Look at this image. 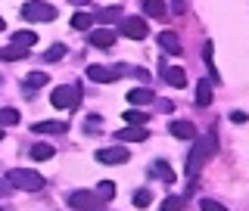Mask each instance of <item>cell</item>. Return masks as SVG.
I'll return each instance as SVG.
<instances>
[{"label": "cell", "mask_w": 249, "mask_h": 211, "mask_svg": "<svg viewBox=\"0 0 249 211\" xmlns=\"http://www.w3.org/2000/svg\"><path fill=\"white\" fill-rule=\"evenodd\" d=\"M215 149H218V137H215V128H212V130H209V134L202 137L196 146H193V152L187 155V174L196 177V174H199V168H202V165H206V162L215 155Z\"/></svg>", "instance_id": "obj_1"}, {"label": "cell", "mask_w": 249, "mask_h": 211, "mask_svg": "<svg viewBox=\"0 0 249 211\" xmlns=\"http://www.w3.org/2000/svg\"><path fill=\"white\" fill-rule=\"evenodd\" d=\"M6 183L16 186V190H25V193H37V190H44V177L37 174V171H22V168L6 171Z\"/></svg>", "instance_id": "obj_2"}, {"label": "cell", "mask_w": 249, "mask_h": 211, "mask_svg": "<svg viewBox=\"0 0 249 211\" xmlns=\"http://www.w3.org/2000/svg\"><path fill=\"white\" fill-rule=\"evenodd\" d=\"M22 19L25 22H53L56 19V6L44 3V0H28V3L22 6Z\"/></svg>", "instance_id": "obj_3"}, {"label": "cell", "mask_w": 249, "mask_h": 211, "mask_svg": "<svg viewBox=\"0 0 249 211\" xmlns=\"http://www.w3.org/2000/svg\"><path fill=\"white\" fill-rule=\"evenodd\" d=\"M50 103L56 109H75L78 103H81V87H78V84H62V87L53 90Z\"/></svg>", "instance_id": "obj_4"}, {"label": "cell", "mask_w": 249, "mask_h": 211, "mask_svg": "<svg viewBox=\"0 0 249 211\" xmlns=\"http://www.w3.org/2000/svg\"><path fill=\"white\" fill-rule=\"evenodd\" d=\"M131 72V65H112V68H106V65H88V78L90 81H97V84H112V81H119L122 75H128Z\"/></svg>", "instance_id": "obj_5"}, {"label": "cell", "mask_w": 249, "mask_h": 211, "mask_svg": "<svg viewBox=\"0 0 249 211\" xmlns=\"http://www.w3.org/2000/svg\"><path fill=\"white\" fill-rule=\"evenodd\" d=\"M103 202L106 199H100L97 193H88V190H75L72 196H69V205H72L75 211H100Z\"/></svg>", "instance_id": "obj_6"}, {"label": "cell", "mask_w": 249, "mask_h": 211, "mask_svg": "<svg viewBox=\"0 0 249 211\" xmlns=\"http://www.w3.org/2000/svg\"><path fill=\"white\" fill-rule=\"evenodd\" d=\"M122 25H119V31L124 37H131V41H140V37H146V31H150V25H146L143 19H137V16H128V19H124L122 16Z\"/></svg>", "instance_id": "obj_7"}, {"label": "cell", "mask_w": 249, "mask_h": 211, "mask_svg": "<svg viewBox=\"0 0 249 211\" xmlns=\"http://www.w3.org/2000/svg\"><path fill=\"white\" fill-rule=\"evenodd\" d=\"M97 162H103V165H122V162H128V149H124V146H109V149H100L97 152Z\"/></svg>", "instance_id": "obj_8"}, {"label": "cell", "mask_w": 249, "mask_h": 211, "mask_svg": "<svg viewBox=\"0 0 249 211\" xmlns=\"http://www.w3.org/2000/svg\"><path fill=\"white\" fill-rule=\"evenodd\" d=\"M146 137H150V134H146L143 124H124V128L119 130V140H122V143H143Z\"/></svg>", "instance_id": "obj_9"}, {"label": "cell", "mask_w": 249, "mask_h": 211, "mask_svg": "<svg viewBox=\"0 0 249 211\" xmlns=\"http://www.w3.org/2000/svg\"><path fill=\"white\" fill-rule=\"evenodd\" d=\"M156 41H159V47H162L165 53H171V56H178V53L184 50V47H181V37H178L175 31H162V34L156 37Z\"/></svg>", "instance_id": "obj_10"}, {"label": "cell", "mask_w": 249, "mask_h": 211, "mask_svg": "<svg viewBox=\"0 0 249 211\" xmlns=\"http://www.w3.org/2000/svg\"><path fill=\"white\" fill-rule=\"evenodd\" d=\"M112 44H115V31H109V28H97V31H90V47L109 50Z\"/></svg>", "instance_id": "obj_11"}, {"label": "cell", "mask_w": 249, "mask_h": 211, "mask_svg": "<svg viewBox=\"0 0 249 211\" xmlns=\"http://www.w3.org/2000/svg\"><path fill=\"white\" fill-rule=\"evenodd\" d=\"M168 130H171V137H178V140H193L196 137V128H193L190 121H171Z\"/></svg>", "instance_id": "obj_12"}, {"label": "cell", "mask_w": 249, "mask_h": 211, "mask_svg": "<svg viewBox=\"0 0 249 211\" xmlns=\"http://www.w3.org/2000/svg\"><path fill=\"white\" fill-rule=\"evenodd\" d=\"M162 78H165V81L171 84V87H178V90H181L184 84H187V75H184V68H178V65H165V68H162Z\"/></svg>", "instance_id": "obj_13"}, {"label": "cell", "mask_w": 249, "mask_h": 211, "mask_svg": "<svg viewBox=\"0 0 249 211\" xmlns=\"http://www.w3.org/2000/svg\"><path fill=\"white\" fill-rule=\"evenodd\" d=\"M153 99H156V93L150 87H134V90L128 93V103L131 106H146V103H153Z\"/></svg>", "instance_id": "obj_14"}, {"label": "cell", "mask_w": 249, "mask_h": 211, "mask_svg": "<svg viewBox=\"0 0 249 211\" xmlns=\"http://www.w3.org/2000/svg\"><path fill=\"white\" fill-rule=\"evenodd\" d=\"M25 56H28V47H19V44H10V47L0 50V59H6V62H19Z\"/></svg>", "instance_id": "obj_15"}, {"label": "cell", "mask_w": 249, "mask_h": 211, "mask_svg": "<svg viewBox=\"0 0 249 211\" xmlns=\"http://www.w3.org/2000/svg\"><path fill=\"white\" fill-rule=\"evenodd\" d=\"M35 130H37V134H66L69 124L66 121H37Z\"/></svg>", "instance_id": "obj_16"}, {"label": "cell", "mask_w": 249, "mask_h": 211, "mask_svg": "<svg viewBox=\"0 0 249 211\" xmlns=\"http://www.w3.org/2000/svg\"><path fill=\"white\" fill-rule=\"evenodd\" d=\"M196 106H212V81H199L196 84Z\"/></svg>", "instance_id": "obj_17"}, {"label": "cell", "mask_w": 249, "mask_h": 211, "mask_svg": "<svg viewBox=\"0 0 249 211\" xmlns=\"http://www.w3.org/2000/svg\"><path fill=\"white\" fill-rule=\"evenodd\" d=\"M153 174L159 177L162 183H171V180H175V171H171L168 162H156V165H153Z\"/></svg>", "instance_id": "obj_18"}, {"label": "cell", "mask_w": 249, "mask_h": 211, "mask_svg": "<svg viewBox=\"0 0 249 211\" xmlns=\"http://www.w3.org/2000/svg\"><path fill=\"white\" fill-rule=\"evenodd\" d=\"M143 13L153 16V19H162L168 10H165V3H162V0H143Z\"/></svg>", "instance_id": "obj_19"}, {"label": "cell", "mask_w": 249, "mask_h": 211, "mask_svg": "<svg viewBox=\"0 0 249 211\" xmlns=\"http://www.w3.org/2000/svg\"><path fill=\"white\" fill-rule=\"evenodd\" d=\"M122 16V6H106V10H97V22H119Z\"/></svg>", "instance_id": "obj_20"}, {"label": "cell", "mask_w": 249, "mask_h": 211, "mask_svg": "<svg viewBox=\"0 0 249 211\" xmlns=\"http://www.w3.org/2000/svg\"><path fill=\"white\" fill-rule=\"evenodd\" d=\"M202 59H206V68H209V81H218L215 62H212V41H206V44H202Z\"/></svg>", "instance_id": "obj_21"}, {"label": "cell", "mask_w": 249, "mask_h": 211, "mask_svg": "<svg viewBox=\"0 0 249 211\" xmlns=\"http://www.w3.org/2000/svg\"><path fill=\"white\" fill-rule=\"evenodd\" d=\"M47 81H50V75H47V72H31V75L25 78V87H28V90H37V87H44Z\"/></svg>", "instance_id": "obj_22"}, {"label": "cell", "mask_w": 249, "mask_h": 211, "mask_svg": "<svg viewBox=\"0 0 249 211\" xmlns=\"http://www.w3.org/2000/svg\"><path fill=\"white\" fill-rule=\"evenodd\" d=\"M31 159H35V162L53 159V146H47V143H35V146H31Z\"/></svg>", "instance_id": "obj_23"}, {"label": "cell", "mask_w": 249, "mask_h": 211, "mask_svg": "<svg viewBox=\"0 0 249 211\" xmlns=\"http://www.w3.org/2000/svg\"><path fill=\"white\" fill-rule=\"evenodd\" d=\"M90 22H93V19H90L88 13H75V16H72V22H69V25H72L75 31H90Z\"/></svg>", "instance_id": "obj_24"}, {"label": "cell", "mask_w": 249, "mask_h": 211, "mask_svg": "<svg viewBox=\"0 0 249 211\" xmlns=\"http://www.w3.org/2000/svg\"><path fill=\"white\" fill-rule=\"evenodd\" d=\"M13 44L31 47V44H37V34H35V31H16V34H13Z\"/></svg>", "instance_id": "obj_25"}, {"label": "cell", "mask_w": 249, "mask_h": 211, "mask_svg": "<svg viewBox=\"0 0 249 211\" xmlns=\"http://www.w3.org/2000/svg\"><path fill=\"white\" fill-rule=\"evenodd\" d=\"M10 124H19V112L16 109H0V128H10Z\"/></svg>", "instance_id": "obj_26"}, {"label": "cell", "mask_w": 249, "mask_h": 211, "mask_svg": "<svg viewBox=\"0 0 249 211\" xmlns=\"http://www.w3.org/2000/svg\"><path fill=\"white\" fill-rule=\"evenodd\" d=\"M62 56H66V47H62V44H53L50 50L44 53V59H47V62H56V59H62Z\"/></svg>", "instance_id": "obj_27"}, {"label": "cell", "mask_w": 249, "mask_h": 211, "mask_svg": "<svg viewBox=\"0 0 249 211\" xmlns=\"http://www.w3.org/2000/svg\"><path fill=\"white\" fill-rule=\"evenodd\" d=\"M124 121H128V124H146L150 118H146L140 109H131V112H124Z\"/></svg>", "instance_id": "obj_28"}, {"label": "cell", "mask_w": 249, "mask_h": 211, "mask_svg": "<svg viewBox=\"0 0 249 211\" xmlns=\"http://www.w3.org/2000/svg\"><path fill=\"white\" fill-rule=\"evenodd\" d=\"M97 196H100V199H112V196H115V183H112V180H103V183L97 186Z\"/></svg>", "instance_id": "obj_29"}, {"label": "cell", "mask_w": 249, "mask_h": 211, "mask_svg": "<svg viewBox=\"0 0 249 211\" xmlns=\"http://www.w3.org/2000/svg\"><path fill=\"white\" fill-rule=\"evenodd\" d=\"M184 208V196H171L162 202V211H181Z\"/></svg>", "instance_id": "obj_30"}, {"label": "cell", "mask_w": 249, "mask_h": 211, "mask_svg": "<svg viewBox=\"0 0 249 211\" xmlns=\"http://www.w3.org/2000/svg\"><path fill=\"white\" fill-rule=\"evenodd\" d=\"M199 208H202V211H228V208L221 205V202H215V199H202V202H199Z\"/></svg>", "instance_id": "obj_31"}, {"label": "cell", "mask_w": 249, "mask_h": 211, "mask_svg": "<svg viewBox=\"0 0 249 211\" xmlns=\"http://www.w3.org/2000/svg\"><path fill=\"white\" fill-rule=\"evenodd\" d=\"M134 205L137 208H146V205H150V193H146V190H137L134 193Z\"/></svg>", "instance_id": "obj_32"}, {"label": "cell", "mask_w": 249, "mask_h": 211, "mask_svg": "<svg viewBox=\"0 0 249 211\" xmlns=\"http://www.w3.org/2000/svg\"><path fill=\"white\" fill-rule=\"evenodd\" d=\"M231 121H233V124H243V121H249V118H246V112H231Z\"/></svg>", "instance_id": "obj_33"}, {"label": "cell", "mask_w": 249, "mask_h": 211, "mask_svg": "<svg viewBox=\"0 0 249 211\" xmlns=\"http://www.w3.org/2000/svg\"><path fill=\"white\" fill-rule=\"evenodd\" d=\"M100 121H103L100 115H88V130H97V124H100Z\"/></svg>", "instance_id": "obj_34"}, {"label": "cell", "mask_w": 249, "mask_h": 211, "mask_svg": "<svg viewBox=\"0 0 249 211\" xmlns=\"http://www.w3.org/2000/svg\"><path fill=\"white\" fill-rule=\"evenodd\" d=\"M184 6H187L184 0H171V10H175V13H184Z\"/></svg>", "instance_id": "obj_35"}, {"label": "cell", "mask_w": 249, "mask_h": 211, "mask_svg": "<svg viewBox=\"0 0 249 211\" xmlns=\"http://www.w3.org/2000/svg\"><path fill=\"white\" fill-rule=\"evenodd\" d=\"M69 3H72V6H75V3H78V6H84V3H88V0H69Z\"/></svg>", "instance_id": "obj_36"}, {"label": "cell", "mask_w": 249, "mask_h": 211, "mask_svg": "<svg viewBox=\"0 0 249 211\" xmlns=\"http://www.w3.org/2000/svg\"><path fill=\"white\" fill-rule=\"evenodd\" d=\"M3 25H6V22H3V16H0V31H3Z\"/></svg>", "instance_id": "obj_37"}, {"label": "cell", "mask_w": 249, "mask_h": 211, "mask_svg": "<svg viewBox=\"0 0 249 211\" xmlns=\"http://www.w3.org/2000/svg\"><path fill=\"white\" fill-rule=\"evenodd\" d=\"M0 193H6V183H0Z\"/></svg>", "instance_id": "obj_38"}, {"label": "cell", "mask_w": 249, "mask_h": 211, "mask_svg": "<svg viewBox=\"0 0 249 211\" xmlns=\"http://www.w3.org/2000/svg\"><path fill=\"white\" fill-rule=\"evenodd\" d=\"M0 140H3V128H0Z\"/></svg>", "instance_id": "obj_39"}]
</instances>
